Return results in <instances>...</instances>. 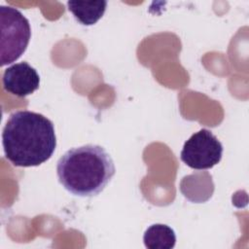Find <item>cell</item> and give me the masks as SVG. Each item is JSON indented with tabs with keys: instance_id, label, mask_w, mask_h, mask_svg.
Returning <instances> with one entry per match:
<instances>
[{
	"instance_id": "obj_1",
	"label": "cell",
	"mask_w": 249,
	"mask_h": 249,
	"mask_svg": "<svg viewBox=\"0 0 249 249\" xmlns=\"http://www.w3.org/2000/svg\"><path fill=\"white\" fill-rule=\"evenodd\" d=\"M5 157L15 166H38L51 159L56 147L53 124L27 110L10 115L2 132Z\"/></svg>"
},
{
	"instance_id": "obj_2",
	"label": "cell",
	"mask_w": 249,
	"mask_h": 249,
	"mask_svg": "<svg viewBox=\"0 0 249 249\" xmlns=\"http://www.w3.org/2000/svg\"><path fill=\"white\" fill-rule=\"evenodd\" d=\"M109 153L99 145L88 144L68 150L57 161L59 183L74 196L91 197L100 194L115 175Z\"/></svg>"
},
{
	"instance_id": "obj_3",
	"label": "cell",
	"mask_w": 249,
	"mask_h": 249,
	"mask_svg": "<svg viewBox=\"0 0 249 249\" xmlns=\"http://www.w3.org/2000/svg\"><path fill=\"white\" fill-rule=\"evenodd\" d=\"M0 65L15 62L25 52L31 28L28 19L18 9L0 6Z\"/></svg>"
},
{
	"instance_id": "obj_4",
	"label": "cell",
	"mask_w": 249,
	"mask_h": 249,
	"mask_svg": "<svg viewBox=\"0 0 249 249\" xmlns=\"http://www.w3.org/2000/svg\"><path fill=\"white\" fill-rule=\"evenodd\" d=\"M223 145L219 139L206 128L195 132L185 143L180 154L181 160L196 170L210 169L220 162Z\"/></svg>"
},
{
	"instance_id": "obj_5",
	"label": "cell",
	"mask_w": 249,
	"mask_h": 249,
	"mask_svg": "<svg viewBox=\"0 0 249 249\" xmlns=\"http://www.w3.org/2000/svg\"><path fill=\"white\" fill-rule=\"evenodd\" d=\"M2 83L6 91L18 97H24L39 89L40 76L35 68L22 61L5 69Z\"/></svg>"
},
{
	"instance_id": "obj_6",
	"label": "cell",
	"mask_w": 249,
	"mask_h": 249,
	"mask_svg": "<svg viewBox=\"0 0 249 249\" xmlns=\"http://www.w3.org/2000/svg\"><path fill=\"white\" fill-rule=\"evenodd\" d=\"M67 7L81 24L89 26L102 18L106 11L107 1H68Z\"/></svg>"
},
{
	"instance_id": "obj_7",
	"label": "cell",
	"mask_w": 249,
	"mask_h": 249,
	"mask_svg": "<svg viewBox=\"0 0 249 249\" xmlns=\"http://www.w3.org/2000/svg\"><path fill=\"white\" fill-rule=\"evenodd\" d=\"M143 241L149 249H171L176 243L173 229L164 224H154L144 232Z\"/></svg>"
}]
</instances>
